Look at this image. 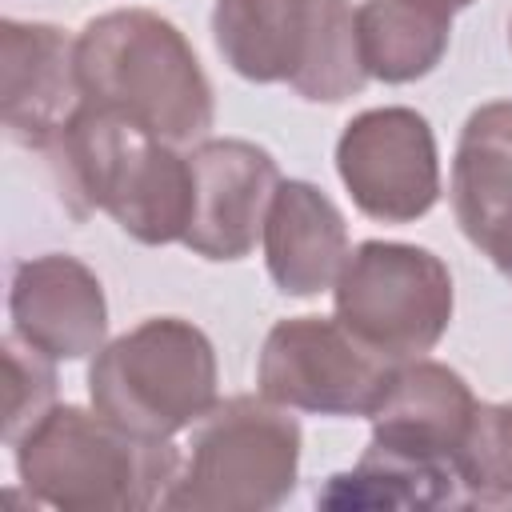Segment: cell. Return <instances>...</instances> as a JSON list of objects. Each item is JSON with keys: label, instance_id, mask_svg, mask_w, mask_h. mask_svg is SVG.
<instances>
[{"label": "cell", "instance_id": "6da1fadb", "mask_svg": "<svg viewBox=\"0 0 512 512\" xmlns=\"http://www.w3.org/2000/svg\"><path fill=\"white\" fill-rule=\"evenodd\" d=\"M84 100L108 108L156 140L192 144L212 128V84L184 32L148 12L116 8L76 36Z\"/></svg>", "mask_w": 512, "mask_h": 512}, {"label": "cell", "instance_id": "7a4b0ae2", "mask_svg": "<svg viewBox=\"0 0 512 512\" xmlns=\"http://www.w3.org/2000/svg\"><path fill=\"white\" fill-rule=\"evenodd\" d=\"M48 156L60 172V196L76 216L100 208L140 244L184 240L192 216V164L176 144L84 100Z\"/></svg>", "mask_w": 512, "mask_h": 512}, {"label": "cell", "instance_id": "3957f363", "mask_svg": "<svg viewBox=\"0 0 512 512\" xmlns=\"http://www.w3.org/2000/svg\"><path fill=\"white\" fill-rule=\"evenodd\" d=\"M12 448L32 504L64 512H140L164 504L180 476L172 440L132 436L76 404H52Z\"/></svg>", "mask_w": 512, "mask_h": 512}, {"label": "cell", "instance_id": "277c9868", "mask_svg": "<svg viewBox=\"0 0 512 512\" xmlns=\"http://www.w3.org/2000/svg\"><path fill=\"white\" fill-rule=\"evenodd\" d=\"M212 340L180 316H152L108 340L88 368L92 408L144 440H172L216 404Z\"/></svg>", "mask_w": 512, "mask_h": 512}, {"label": "cell", "instance_id": "5b68a950", "mask_svg": "<svg viewBox=\"0 0 512 512\" xmlns=\"http://www.w3.org/2000/svg\"><path fill=\"white\" fill-rule=\"evenodd\" d=\"M300 424L292 408L260 396L220 400L196 428L192 452L164 508L176 512H268L300 476Z\"/></svg>", "mask_w": 512, "mask_h": 512}, {"label": "cell", "instance_id": "8992f818", "mask_svg": "<svg viewBox=\"0 0 512 512\" xmlns=\"http://www.w3.org/2000/svg\"><path fill=\"white\" fill-rule=\"evenodd\" d=\"M336 320L376 356L404 364L440 344L452 324V272L448 264L400 240H364L348 252L336 284Z\"/></svg>", "mask_w": 512, "mask_h": 512}, {"label": "cell", "instance_id": "52a82bcc", "mask_svg": "<svg viewBox=\"0 0 512 512\" xmlns=\"http://www.w3.org/2000/svg\"><path fill=\"white\" fill-rule=\"evenodd\" d=\"M392 360L364 348L336 316H288L260 348L256 384L268 400L316 416H372Z\"/></svg>", "mask_w": 512, "mask_h": 512}, {"label": "cell", "instance_id": "ba28073f", "mask_svg": "<svg viewBox=\"0 0 512 512\" xmlns=\"http://www.w3.org/2000/svg\"><path fill=\"white\" fill-rule=\"evenodd\" d=\"M336 172L352 204L380 224H412L440 200V156L428 120L412 108H368L336 140Z\"/></svg>", "mask_w": 512, "mask_h": 512}, {"label": "cell", "instance_id": "9c48e42d", "mask_svg": "<svg viewBox=\"0 0 512 512\" xmlns=\"http://www.w3.org/2000/svg\"><path fill=\"white\" fill-rule=\"evenodd\" d=\"M192 164V216L184 248L204 260H244L264 236L268 204L280 188V168L268 148L252 140H200L188 152Z\"/></svg>", "mask_w": 512, "mask_h": 512}, {"label": "cell", "instance_id": "30bf717a", "mask_svg": "<svg viewBox=\"0 0 512 512\" xmlns=\"http://www.w3.org/2000/svg\"><path fill=\"white\" fill-rule=\"evenodd\" d=\"M80 108L76 40L56 24L0 20V116L8 136L48 152Z\"/></svg>", "mask_w": 512, "mask_h": 512}, {"label": "cell", "instance_id": "8fae6325", "mask_svg": "<svg viewBox=\"0 0 512 512\" xmlns=\"http://www.w3.org/2000/svg\"><path fill=\"white\" fill-rule=\"evenodd\" d=\"M8 316L12 332L52 360L96 356L108 336V300L96 272L64 252L16 264Z\"/></svg>", "mask_w": 512, "mask_h": 512}, {"label": "cell", "instance_id": "7c38bea8", "mask_svg": "<svg viewBox=\"0 0 512 512\" xmlns=\"http://www.w3.org/2000/svg\"><path fill=\"white\" fill-rule=\"evenodd\" d=\"M476 396L464 384L460 372L436 360H404L392 368V380L376 404L372 420V444L428 460V464H452L456 448L472 424ZM456 468V464H452Z\"/></svg>", "mask_w": 512, "mask_h": 512}, {"label": "cell", "instance_id": "4fadbf2b", "mask_svg": "<svg viewBox=\"0 0 512 512\" xmlns=\"http://www.w3.org/2000/svg\"><path fill=\"white\" fill-rule=\"evenodd\" d=\"M264 264L284 296H320L348 260L340 208L308 180H280L264 220Z\"/></svg>", "mask_w": 512, "mask_h": 512}, {"label": "cell", "instance_id": "5bb4252c", "mask_svg": "<svg viewBox=\"0 0 512 512\" xmlns=\"http://www.w3.org/2000/svg\"><path fill=\"white\" fill-rule=\"evenodd\" d=\"M452 212L480 252L512 228V100L480 104L464 120L452 156Z\"/></svg>", "mask_w": 512, "mask_h": 512}, {"label": "cell", "instance_id": "9a60e30c", "mask_svg": "<svg viewBox=\"0 0 512 512\" xmlns=\"http://www.w3.org/2000/svg\"><path fill=\"white\" fill-rule=\"evenodd\" d=\"M356 36L368 76L384 84H412L444 60L452 12L428 0H364L356 8Z\"/></svg>", "mask_w": 512, "mask_h": 512}, {"label": "cell", "instance_id": "2e32d148", "mask_svg": "<svg viewBox=\"0 0 512 512\" xmlns=\"http://www.w3.org/2000/svg\"><path fill=\"white\" fill-rule=\"evenodd\" d=\"M212 36L236 76L288 84L304 44V0H216Z\"/></svg>", "mask_w": 512, "mask_h": 512}, {"label": "cell", "instance_id": "e0dca14e", "mask_svg": "<svg viewBox=\"0 0 512 512\" xmlns=\"http://www.w3.org/2000/svg\"><path fill=\"white\" fill-rule=\"evenodd\" d=\"M456 468L428 464L380 444H368L352 472L328 476V488L316 492L324 508H440L456 500Z\"/></svg>", "mask_w": 512, "mask_h": 512}, {"label": "cell", "instance_id": "ac0fdd59", "mask_svg": "<svg viewBox=\"0 0 512 512\" xmlns=\"http://www.w3.org/2000/svg\"><path fill=\"white\" fill-rule=\"evenodd\" d=\"M288 84L312 104H340L368 84L348 0H304V44Z\"/></svg>", "mask_w": 512, "mask_h": 512}, {"label": "cell", "instance_id": "d6986e66", "mask_svg": "<svg viewBox=\"0 0 512 512\" xmlns=\"http://www.w3.org/2000/svg\"><path fill=\"white\" fill-rule=\"evenodd\" d=\"M452 464L468 500L480 504L512 500V400L476 404Z\"/></svg>", "mask_w": 512, "mask_h": 512}, {"label": "cell", "instance_id": "ffe728a7", "mask_svg": "<svg viewBox=\"0 0 512 512\" xmlns=\"http://www.w3.org/2000/svg\"><path fill=\"white\" fill-rule=\"evenodd\" d=\"M56 360L24 344L16 332L4 336L8 368V408H4V444H16L52 404H56Z\"/></svg>", "mask_w": 512, "mask_h": 512}, {"label": "cell", "instance_id": "44dd1931", "mask_svg": "<svg viewBox=\"0 0 512 512\" xmlns=\"http://www.w3.org/2000/svg\"><path fill=\"white\" fill-rule=\"evenodd\" d=\"M488 260L496 264V272H500L504 280H512V228L500 232V236L488 244Z\"/></svg>", "mask_w": 512, "mask_h": 512}, {"label": "cell", "instance_id": "7402d4cb", "mask_svg": "<svg viewBox=\"0 0 512 512\" xmlns=\"http://www.w3.org/2000/svg\"><path fill=\"white\" fill-rule=\"evenodd\" d=\"M428 4H436V8H444V12H460V8H468L472 0H428Z\"/></svg>", "mask_w": 512, "mask_h": 512}, {"label": "cell", "instance_id": "603a6c76", "mask_svg": "<svg viewBox=\"0 0 512 512\" xmlns=\"http://www.w3.org/2000/svg\"><path fill=\"white\" fill-rule=\"evenodd\" d=\"M508 40H512V28H508Z\"/></svg>", "mask_w": 512, "mask_h": 512}]
</instances>
